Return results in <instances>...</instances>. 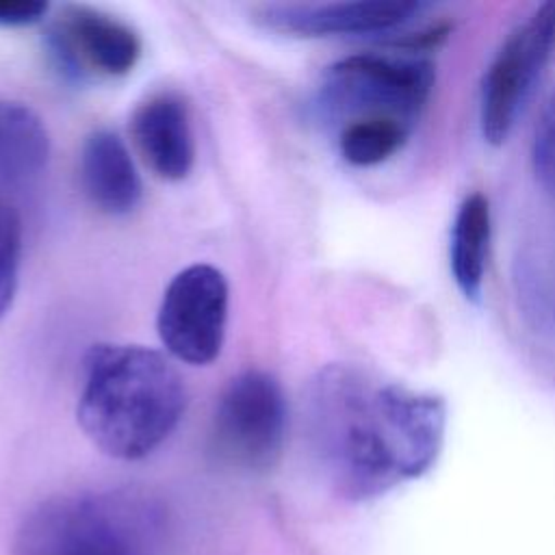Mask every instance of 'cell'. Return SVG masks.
<instances>
[{"label": "cell", "instance_id": "1", "mask_svg": "<svg viewBox=\"0 0 555 555\" xmlns=\"http://www.w3.org/2000/svg\"><path fill=\"white\" fill-rule=\"evenodd\" d=\"M306 423L332 488L343 499L369 501L436 464L447 405L436 395L332 364L308 386Z\"/></svg>", "mask_w": 555, "mask_h": 555}, {"label": "cell", "instance_id": "2", "mask_svg": "<svg viewBox=\"0 0 555 555\" xmlns=\"http://www.w3.org/2000/svg\"><path fill=\"white\" fill-rule=\"evenodd\" d=\"M186 388L173 364L141 345H93L82 362L78 425L108 457L134 462L178 427Z\"/></svg>", "mask_w": 555, "mask_h": 555}, {"label": "cell", "instance_id": "3", "mask_svg": "<svg viewBox=\"0 0 555 555\" xmlns=\"http://www.w3.org/2000/svg\"><path fill=\"white\" fill-rule=\"evenodd\" d=\"M158 507L126 490L56 494L20 520L11 555H150Z\"/></svg>", "mask_w": 555, "mask_h": 555}, {"label": "cell", "instance_id": "4", "mask_svg": "<svg viewBox=\"0 0 555 555\" xmlns=\"http://www.w3.org/2000/svg\"><path fill=\"white\" fill-rule=\"evenodd\" d=\"M434 78L436 72L427 59L353 54L327 67L319 108L340 126L366 117H390L412 126L431 93Z\"/></svg>", "mask_w": 555, "mask_h": 555}, {"label": "cell", "instance_id": "5", "mask_svg": "<svg viewBox=\"0 0 555 555\" xmlns=\"http://www.w3.org/2000/svg\"><path fill=\"white\" fill-rule=\"evenodd\" d=\"M288 425L280 382L247 369L223 388L210 425V449L223 464L245 473H267L282 455Z\"/></svg>", "mask_w": 555, "mask_h": 555}, {"label": "cell", "instance_id": "6", "mask_svg": "<svg viewBox=\"0 0 555 555\" xmlns=\"http://www.w3.org/2000/svg\"><path fill=\"white\" fill-rule=\"evenodd\" d=\"M555 50V2L538 7L501 43L483 80L479 98L481 137L503 145L516 117Z\"/></svg>", "mask_w": 555, "mask_h": 555}, {"label": "cell", "instance_id": "7", "mask_svg": "<svg viewBox=\"0 0 555 555\" xmlns=\"http://www.w3.org/2000/svg\"><path fill=\"white\" fill-rule=\"evenodd\" d=\"M225 321V275L212 264H191L165 288L156 327L173 358L186 364H208L223 347Z\"/></svg>", "mask_w": 555, "mask_h": 555}, {"label": "cell", "instance_id": "8", "mask_svg": "<svg viewBox=\"0 0 555 555\" xmlns=\"http://www.w3.org/2000/svg\"><path fill=\"white\" fill-rule=\"evenodd\" d=\"M46 43L63 76L78 82L121 78L143 52L134 28L87 4L63 7L48 28Z\"/></svg>", "mask_w": 555, "mask_h": 555}, {"label": "cell", "instance_id": "9", "mask_svg": "<svg viewBox=\"0 0 555 555\" xmlns=\"http://www.w3.org/2000/svg\"><path fill=\"white\" fill-rule=\"evenodd\" d=\"M414 0H353V2H273L254 9V20L273 33L291 37H334L386 33L418 15Z\"/></svg>", "mask_w": 555, "mask_h": 555}, {"label": "cell", "instance_id": "10", "mask_svg": "<svg viewBox=\"0 0 555 555\" xmlns=\"http://www.w3.org/2000/svg\"><path fill=\"white\" fill-rule=\"evenodd\" d=\"M130 134L143 163L163 180H182L195 163V137L186 102L173 91L145 98L132 113Z\"/></svg>", "mask_w": 555, "mask_h": 555}, {"label": "cell", "instance_id": "11", "mask_svg": "<svg viewBox=\"0 0 555 555\" xmlns=\"http://www.w3.org/2000/svg\"><path fill=\"white\" fill-rule=\"evenodd\" d=\"M80 184L87 199L113 217L134 210L143 193L126 143L104 128L91 132L82 143Z\"/></svg>", "mask_w": 555, "mask_h": 555}, {"label": "cell", "instance_id": "12", "mask_svg": "<svg viewBox=\"0 0 555 555\" xmlns=\"http://www.w3.org/2000/svg\"><path fill=\"white\" fill-rule=\"evenodd\" d=\"M50 154L41 117L20 102L0 100V184H24L37 178Z\"/></svg>", "mask_w": 555, "mask_h": 555}, {"label": "cell", "instance_id": "13", "mask_svg": "<svg viewBox=\"0 0 555 555\" xmlns=\"http://www.w3.org/2000/svg\"><path fill=\"white\" fill-rule=\"evenodd\" d=\"M490 245V204L483 193H470L457 206L453 228L449 262L451 273L466 299L477 301L483 288L486 260Z\"/></svg>", "mask_w": 555, "mask_h": 555}, {"label": "cell", "instance_id": "14", "mask_svg": "<svg viewBox=\"0 0 555 555\" xmlns=\"http://www.w3.org/2000/svg\"><path fill=\"white\" fill-rule=\"evenodd\" d=\"M410 128V124L390 117L347 121L338 130L340 156L353 167L379 165L403 147Z\"/></svg>", "mask_w": 555, "mask_h": 555}, {"label": "cell", "instance_id": "15", "mask_svg": "<svg viewBox=\"0 0 555 555\" xmlns=\"http://www.w3.org/2000/svg\"><path fill=\"white\" fill-rule=\"evenodd\" d=\"M20 258H22V221L13 210V206L0 199V319L9 312L17 291Z\"/></svg>", "mask_w": 555, "mask_h": 555}, {"label": "cell", "instance_id": "16", "mask_svg": "<svg viewBox=\"0 0 555 555\" xmlns=\"http://www.w3.org/2000/svg\"><path fill=\"white\" fill-rule=\"evenodd\" d=\"M531 163L535 178L546 191L555 195V93L538 119L531 145Z\"/></svg>", "mask_w": 555, "mask_h": 555}, {"label": "cell", "instance_id": "17", "mask_svg": "<svg viewBox=\"0 0 555 555\" xmlns=\"http://www.w3.org/2000/svg\"><path fill=\"white\" fill-rule=\"evenodd\" d=\"M48 2L39 0H0V26H28L48 13Z\"/></svg>", "mask_w": 555, "mask_h": 555}]
</instances>
